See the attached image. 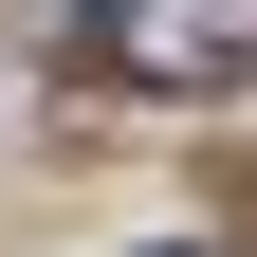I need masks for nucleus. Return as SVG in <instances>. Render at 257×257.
<instances>
[{
  "mask_svg": "<svg viewBox=\"0 0 257 257\" xmlns=\"http://www.w3.org/2000/svg\"><path fill=\"white\" fill-rule=\"evenodd\" d=\"M92 55L128 92H239L257 74V0H92Z\"/></svg>",
  "mask_w": 257,
  "mask_h": 257,
  "instance_id": "f257e3e1",
  "label": "nucleus"
},
{
  "mask_svg": "<svg viewBox=\"0 0 257 257\" xmlns=\"http://www.w3.org/2000/svg\"><path fill=\"white\" fill-rule=\"evenodd\" d=\"M147 257H220V239H147Z\"/></svg>",
  "mask_w": 257,
  "mask_h": 257,
  "instance_id": "f03ea898",
  "label": "nucleus"
}]
</instances>
